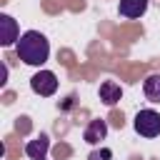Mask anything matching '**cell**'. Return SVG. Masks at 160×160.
I'll use <instances>...</instances> for the list:
<instances>
[{
	"label": "cell",
	"mask_w": 160,
	"mask_h": 160,
	"mask_svg": "<svg viewBox=\"0 0 160 160\" xmlns=\"http://www.w3.org/2000/svg\"><path fill=\"white\" fill-rule=\"evenodd\" d=\"M18 40H20L18 20L2 12V15H0V45H2V48H10V45H18Z\"/></svg>",
	"instance_id": "277c9868"
},
{
	"label": "cell",
	"mask_w": 160,
	"mask_h": 160,
	"mask_svg": "<svg viewBox=\"0 0 160 160\" xmlns=\"http://www.w3.org/2000/svg\"><path fill=\"white\" fill-rule=\"evenodd\" d=\"M15 52H18V58H20L25 65L40 68V65L48 62V58H50V42H48V38H45L42 32L28 30V32L20 35V40H18V45H15Z\"/></svg>",
	"instance_id": "6da1fadb"
},
{
	"label": "cell",
	"mask_w": 160,
	"mask_h": 160,
	"mask_svg": "<svg viewBox=\"0 0 160 160\" xmlns=\"http://www.w3.org/2000/svg\"><path fill=\"white\" fill-rule=\"evenodd\" d=\"M120 98H122V88H120L115 80H105V82L100 85V100H102L108 108L118 105V102H120Z\"/></svg>",
	"instance_id": "52a82bcc"
},
{
	"label": "cell",
	"mask_w": 160,
	"mask_h": 160,
	"mask_svg": "<svg viewBox=\"0 0 160 160\" xmlns=\"http://www.w3.org/2000/svg\"><path fill=\"white\" fill-rule=\"evenodd\" d=\"M142 92L150 102H160V72L155 75H148L145 82H142Z\"/></svg>",
	"instance_id": "9c48e42d"
},
{
	"label": "cell",
	"mask_w": 160,
	"mask_h": 160,
	"mask_svg": "<svg viewBox=\"0 0 160 160\" xmlns=\"http://www.w3.org/2000/svg\"><path fill=\"white\" fill-rule=\"evenodd\" d=\"M118 10H120L122 18L135 20V18H142V15H145V10H148V0H120Z\"/></svg>",
	"instance_id": "ba28073f"
},
{
	"label": "cell",
	"mask_w": 160,
	"mask_h": 160,
	"mask_svg": "<svg viewBox=\"0 0 160 160\" xmlns=\"http://www.w3.org/2000/svg\"><path fill=\"white\" fill-rule=\"evenodd\" d=\"M112 158V150L110 148H100V150H92L88 160H110Z\"/></svg>",
	"instance_id": "30bf717a"
},
{
	"label": "cell",
	"mask_w": 160,
	"mask_h": 160,
	"mask_svg": "<svg viewBox=\"0 0 160 160\" xmlns=\"http://www.w3.org/2000/svg\"><path fill=\"white\" fill-rule=\"evenodd\" d=\"M30 88H32L35 95L50 98V95H55V90H58V78H55V72H50V70H40V72H35V75L30 78Z\"/></svg>",
	"instance_id": "3957f363"
},
{
	"label": "cell",
	"mask_w": 160,
	"mask_h": 160,
	"mask_svg": "<svg viewBox=\"0 0 160 160\" xmlns=\"http://www.w3.org/2000/svg\"><path fill=\"white\" fill-rule=\"evenodd\" d=\"M48 150H50V138L45 132H40L35 140H30L25 145V155L30 160H48Z\"/></svg>",
	"instance_id": "5b68a950"
},
{
	"label": "cell",
	"mask_w": 160,
	"mask_h": 160,
	"mask_svg": "<svg viewBox=\"0 0 160 160\" xmlns=\"http://www.w3.org/2000/svg\"><path fill=\"white\" fill-rule=\"evenodd\" d=\"M135 132L142 138H158L160 135V112L152 108H145L135 115Z\"/></svg>",
	"instance_id": "7a4b0ae2"
},
{
	"label": "cell",
	"mask_w": 160,
	"mask_h": 160,
	"mask_svg": "<svg viewBox=\"0 0 160 160\" xmlns=\"http://www.w3.org/2000/svg\"><path fill=\"white\" fill-rule=\"evenodd\" d=\"M105 135H108V122L105 120H90L88 122V128H85V132H82V140L88 142V145H98L100 140H105Z\"/></svg>",
	"instance_id": "8992f818"
}]
</instances>
